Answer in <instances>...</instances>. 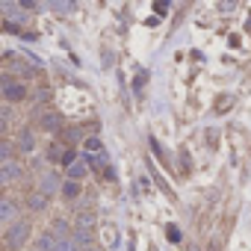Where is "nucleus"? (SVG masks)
<instances>
[{
    "label": "nucleus",
    "mask_w": 251,
    "mask_h": 251,
    "mask_svg": "<svg viewBox=\"0 0 251 251\" xmlns=\"http://www.w3.org/2000/svg\"><path fill=\"white\" fill-rule=\"evenodd\" d=\"M86 175H89V163H86V160H77V163H71V166H68V180L80 183Z\"/></svg>",
    "instance_id": "5"
},
{
    "label": "nucleus",
    "mask_w": 251,
    "mask_h": 251,
    "mask_svg": "<svg viewBox=\"0 0 251 251\" xmlns=\"http://www.w3.org/2000/svg\"><path fill=\"white\" fill-rule=\"evenodd\" d=\"M74 227H77V230H92V227H95V213H77Z\"/></svg>",
    "instance_id": "8"
},
{
    "label": "nucleus",
    "mask_w": 251,
    "mask_h": 251,
    "mask_svg": "<svg viewBox=\"0 0 251 251\" xmlns=\"http://www.w3.org/2000/svg\"><path fill=\"white\" fill-rule=\"evenodd\" d=\"M53 251H80V245H77V242H74V239L68 236V239H62V242H59V245H56Z\"/></svg>",
    "instance_id": "14"
},
{
    "label": "nucleus",
    "mask_w": 251,
    "mask_h": 251,
    "mask_svg": "<svg viewBox=\"0 0 251 251\" xmlns=\"http://www.w3.org/2000/svg\"><path fill=\"white\" fill-rule=\"evenodd\" d=\"M9 154H12V148L6 142H0V163H9Z\"/></svg>",
    "instance_id": "16"
},
{
    "label": "nucleus",
    "mask_w": 251,
    "mask_h": 251,
    "mask_svg": "<svg viewBox=\"0 0 251 251\" xmlns=\"http://www.w3.org/2000/svg\"><path fill=\"white\" fill-rule=\"evenodd\" d=\"M59 245V239L53 236V233H42V239H39V251H53Z\"/></svg>",
    "instance_id": "12"
},
{
    "label": "nucleus",
    "mask_w": 251,
    "mask_h": 251,
    "mask_svg": "<svg viewBox=\"0 0 251 251\" xmlns=\"http://www.w3.org/2000/svg\"><path fill=\"white\" fill-rule=\"evenodd\" d=\"M68 227H71V225H68L65 219H56V222H53V227H50V233L62 242V239H68Z\"/></svg>",
    "instance_id": "9"
},
{
    "label": "nucleus",
    "mask_w": 251,
    "mask_h": 251,
    "mask_svg": "<svg viewBox=\"0 0 251 251\" xmlns=\"http://www.w3.org/2000/svg\"><path fill=\"white\" fill-rule=\"evenodd\" d=\"M27 239H30V225L27 222H12V227L6 230V245L9 248H24Z\"/></svg>",
    "instance_id": "2"
},
{
    "label": "nucleus",
    "mask_w": 251,
    "mask_h": 251,
    "mask_svg": "<svg viewBox=\"0 0 251 251\" xmlns=\"http://www.w3.org/2000/svg\"><path fill=\"white\" fill-rule=\"evenodd\" d=\"M103 233H106L109 245H115V239H118V236H115V225H106V227H103Z\"/></svg>",
    "instance_id": "18"
},
{
    "label": "nucleus",
    "mask_w": 251,
    "mask_h": 251,
    "mask_svg": "<svg viewBox=\"0 0 251 251\" xmlns=\"http://www.w3.org/2000/svg\"><path fill=\"white\" fill-rule=\"evenodd\" d=\"M6 130V112H0V133Z\"/></svg>",
    "instance_id": "21"
},
{
    "label": "nucleus",
    "mask_w": 251,
    "mask_h": 251,
    "mask_svg": "<svg viewBox=\"0 0 251 251\" xmlns=\"http://www.w3.org/2000/svg\"><path fill=\"white\" fill-rule=\"evenodd\" d=\"M59 160H62V163H65V169H68V166H71V163H77V160H80V157H77V154H74V151H65V154H62V157H59Z\"/></svg>",
    "instance_id": "17"
},
{
    "label": "nucleus",
    "mask_w": 251,
    "mask_h": 251,
    "mask_svg": "<svg viewBox=\"0 0 251 251\" xmlns=\"http://www.w3.org/2000/svg\"><path fill=\"white\" fill-rule=\"evenodd\" d=\"M24 95H27V86L21 83V80H12L9 74H3L0 77V98H6V100H24Z\"/></svg>",
    "instance_id": "1"
},
{
    "label": "nucleus",
    "mask_w": 251,
    "mask_h": 251,
    "mask_svg": "<svg viewBox=\"0 0 251 251\" xmlns=\"http://www.w3.org/2000/svg\"><path fill=\"white\" fill-rule=\"evenodd\" d=\"M33 145H36L33 133H30V130H21V133H18V148H21V151H33Z\"/></svg>",
    "instance_id": "10"
},
{
    "label": "nucleus",
    "mask_w": 251,
    "mask_h": 251,
    "mask_svg": "<svg viewBox=\"0 0 251 251\" xmlns=\"http://www.w3.org/2000/svg\"><path fill=\"white\" fill-rule=\"evenodd\" d=\"M56 186H59V177H56V175H42V180H39V192H42V195L50 198V195L56 192Z\"/></svg>",
    "instance_id": "6"
},
{
    "label": "nucleus",
    "mask_w": 251,
    "mask_h": 251,
    "mask_svg": "<svg viewBox=\"0 0 251 251\" xmlns=\"http://www.w3.org/2000/svg\"><path fill=\"white\" fill-rule=\"evenodd\" d=\"M27 204H30V210H36V213H39V210H45V207H48V195H42V192H33Z\"/></svg>",
    "instance_id": "11"
},
{
    "label": "nucleus",
    "mask_w": 251,
    "mask_h": 251,
    "mask_svg": "<svg viewBox=\"0 0 251 251\" xmlns=\"http://www.w3.org/2000/svg\"><path fill=\"white\" fill-rule=\"evenodd\" d=\"M86 251H100V248H86Z\"/></svg>",
    "instance_id": "22"
},
{
    "label": "nucleus",
    "mask_w": 251,
    "mask_h": 251,
    "mask_svg": "<svg viewBox=\"0 0 251 251\" xmlns=\"http://www.w3.org/2000/svg\"><path fill=\"white\" fill-rule=\"evenodd\" d=\"M50 9H56V12H68L71 3H50Z\"/></svg>",
    "instance_id": "20"
},
{
    "label": "nucleus",
    "mask_w": 251,
    "mask_h": 251,
    "mask_svg": "<svg viewBox=\"0 0 251 251\" xmlns=\"http://www.w3.org/2000/svg\"><path fill=\"white\" fill-rule=\"evenodd\" d=\"M48 154H50V160H59V154H62V148H59V145H50V148H48Z\"/></svg>",
    "instance_id": "19"
},
{
    "label": "nucleus",
    "mask_w": 251,
    "mask_h": 251,
    "mask_svg": "<svg viewBox=\"0 0 251 251\" xmlns=\"http://www.w3.org/2000/svg\"><path fill=\"white\" fill-rule=\"evenodd\" d=\"M24 251H39V248H24Z\"/></svg>",
    "instance_id": "23"
},
{
    "label": "nucleus",
    "mask_w": 251,
    "mask_h": 251,
    "mask_svg": "<svg viewBox=\"0 0 251 251\" xmlns=\"http://www.w3.org/2000/svg\"><path fill=\"white\" fill-rule=\"evenodd\" d=\"M15 216H18L15 201H0V222H15Z\"/></svg>",
    "instance_id": "7"
},
{
    "label": "nucleus",
    "mask_w": 251,
    "mask_h": 251,
    "mask_svg": "<svg viewBox=\"0 0 251 251\" xmlns=\"http://www.w3.org/2000/svg\"><path fill=\"white\" fill-rule=\"evenodd\" d=\"M62 195H65V198H77V195H80V183H74V180H65V186H62Z\"/></svg>",
    "instance_id": "13"
},
{
    "label": "nucleus",
    "mask_w": 251,
    "mask_h": 251,
    "mask_svg": "<svg viewBox=\"0 0 251 251\" xmlns=\"http://www.w3.org/2000/svg\"><path fill=\"white\" fill-rule=\"evenodd\" d=\"M18 177H21V166H18L15 160L0 163V186H9V183H15Z\"/></svg>",
    "instance_id": "3"
},
{
    "label": "nucleus",
    "mask_w": 251,
    "mask_h": 251,
    "mask_svg": "<svg viewBox=\"0 0 251 251\" xmlns=\"http://www.w3.org/2000/svg\"><path fill=\"white\" fill-rule=\"evenodd\" d=\"M42 127H45L48 133H59V130H62V115H59V112H45V115H42Z\"/></svg>",
    "instance_id": "4"
},
{
    "label": "nucleus",
    "mask_w": 251,
    "mask_h": 251,
    "mask_svg": "<svg viewBox=\"0 0 251 251\" xmlns=\"http://www.w3.org/2000/svg\"><path fill=\"white\" fill-rule=\"evenodd\" d=\"M86 151H98V154H100V151H103V148H100V139H98V136L86 139Z\"/></svg>",
    "instance_id": "15"
}]
</instances>
